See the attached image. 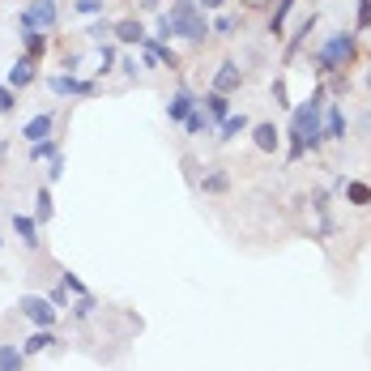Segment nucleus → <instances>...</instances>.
Masks as SVG:
<instances>
[{
  "mask_svg": "<svg viewBox=\"0 0 371 371\" xmlns=\"http://www.w3.org/2000/svg\"><path fill=\"white\" fill-rule=\"evenodd\" d=\"M320 120H325V94H312L307 103L294 111V124H290V158H299L303 150H316L320 141H325V133H320Z\"/></svg>",
  "mask_w": 371,
  "mask_h": 371,
  "instance_id": "f257e3e1",
  "label": "nucleus"
},
{
  "mask_svg": "<svg viewBox=\"0 0 371 371\" xmlns=\"http://www.w3.org/2000/svg\"><path fill=\"white\" fill-rule=\"evenodd\" d=\"M158 35H184V39H205L209 35V26H205V17L196 13V0H175L171 5V13H162V21H158Z\"/></svg>",
  "mask_w": 371,
  "mask_h": 371,
  "instance_id": "f03ea898",
  "label": "nucleus"
},
{
  "mask_svg": "<svg viewBox=\"0 0 371 371\" xmlns=\"http://www.w3.org/2000/svg\"><path fill=\"white\" fill-rule=\"evenodd\" d=\"M350 56H354V35H329L320 47V73H337Z\"/></svg>",
  "mask_w": 371,
  "mask_h": 371,
  "instance_id": "7ed1b4c3",
  "label": "nucleus"
},
{
  "mask_svg": "<svg viewBox=\"0 0 371 371\" xmlns=\"http://www.w3.org/2000/svg\"><path fill=\"white\" fill-rule=\"evenodd\" d=\"M21 26L26 30H52L56 26V5L52 0H30V5L21 9Z\"/></svg>",
  "mask_w": 371,
  "mask_h": 371,
  "instance_id": "20e7f679",
  "label": "nucleus"
},
{
  "mask_svg": "<svg viewBox=\"0 0 371 371\" xmlns=\"http://www.w3.org/2000/svg\"><path fill=\"white\" fill-rule=\"evenodd\" d=\"M21 312L30 316L35 329H52V320H56V307L47 303V299H35V294H26V299H21Z\"/></svg>",
  "mask_w": 371,
  "mask_h": 371,
  "instance_id": "39448f33",
  "label": "nucleus"
},
{
  "mask_svg": "<svg viewBox=\"0 0 371 371\" xmlns=\"http://www.w3.org/2000/svg\"><path fill=\"white\" fill-rule=\"evenodd\" d=\"M320 133H325V141H341L345 137V115L337 103H325V120H320Z\"/></svg>",
  "mask_w": 371,
  "mask_h": 371,
  "instance_id": "423d86ee",
  "label": "nucleus"
},
{
  "mask_svg": "<svg viewBox=\"0 0 371 371\" xmlns=\"http://www.w3.org/2000/svg\"><path fill=\"white\" fill-rule=\"evenodd\" d=\"M47 86H52L56 94H94V86L82 82V77H73V73H56V77L47 82Z\"/></svg>",
  "mask_w": 371,
  "mask_h": 371,
  "instance_id": "0eeeda50",
  "label": "nucleus"
},
{
  "mask_svg": "<svg viewBox=\"0 0 371 371\" xmlns=\"http://www.w3.org/2000/svg\"><path fill=\"white\" fill-rule=\"evenodd\" d=\"M239 82H243V77H239V68H235L231 60L213 73V90H218V94H231V90H239Z\"/></svg>",
  "mask_w": 371,
  "mask_h": 371,
  "instance_id": "6e6552de",
  "label": "nucleus"
},
{
  "mask_svg": "<svg viewBox=\"0 0 371 371\" xmlns=\"http://www.w3.org/2000/svg\"><path fill=\"white\" fill-rule=\"evenodd\" d=\"M192 107H196V98H192L188 90H175V94H171V103H167V115H171V120H188Z\"/></svg>",
  "mask_w": 371,
  "mask_h": 371,
  "instance_id": "1a4fd4ad",
  "label": "nucleus"
},
{
  "mask_svg": "<svg viewBox=\"0 0 371 371\" xmlns=\"http://www.w3.org/2000/svg\"><path fill=\"white\" fill-rule=\"evenodd\" d=\"M30 82H35V60H30V56H21V60L9 68V86L17 90V86H30Z\"/></svg>",
  "mask_w": 371,
  "mask_h": 371,
  "instance_id": "9d476101",
  "label": "nucleus"
},
{
  "mask_svg": "<svg viewBox=\"0 0 371 371\" xmlns=\"http://www.w3.org/2000/svg\"><path fill=\"white\" fill-rule=\"evenodd\" d=\"M13 231L21 235V243H26V247H39V222H35V218L17 213V218H13Z\"/></svg>",
  "mask_w": 371,
  "mask_h": 371,
  "instance_id": "9b49d317",
  "label": "nucleus"
},
{
  "mask_svg": "<svg viewBox=\"0 0 371 371\" xmlns=\"http://www.w3.org/2000/svg\"><path fill=\"white\" fill-rule=\"evenodd\" d=\"M47 133H52V115H35V120H26V129H21V137H26L30 145L47 141Z\"/></svg>",
  "mask_w": 371,
  "mask_h": 371,
  "instance_id": "f8f14e48",
  "label": "nucleus"
},
{
  "mask_svg": "<svg viewBox=\"0 0 371 371\" xmlns=\"http://www.w3.org/2000/svg\"><path fill=\"white\" fill-rule=\"evenodd\" d=\"M252 141H256V150H265V154H274V150H278V129H274V124H256V133H252Z\"/></svg>",
  "mask_w": 371,
  "mask_h": 371,
  "instance_id": "ddd939ff",
  "label": "nucleus"
},
{
  "mask_svg": "<svg viewBox=\"0 0 371 371\" xmlns=\"http://www.w3.org/2000/svg\"><path fill=\"white\" fill-rule=\"evenodd\" d=\"M205 115H209V120H218V124L227 120V115H231V103H227V94H218V90H213V94L205 98Z\"/></svg>",
  "mask_w": 371,
  "mask_h": 371,
  "instance_id": "4468645a",
  "label": "nucleus"
},
{
  "mask_svg": "<svg viewBox=\"0 0 371 371\" xmlns=\"http://www.w3.org/2000/svg\"><path fill=\"white\" fill-rule=\"evenodd\" d=\"M243 129H247V115H243V111H239V115L231 111L227 120H222V124H218V133H222V141H231V137H239Z\"/></svg>",
  "mask_w": 371,
  "mask_h": 371,
  "instance_id": "2eb2a0df",
  "label": "nucleus"
},
{
  "mask_svg": "<svg viewBox=\"0 0 371 371\" xmlns=\"http://www.w3.org/2000/svg\"><path fill=\"white\" fill-rule=\"evenodd\" d=\"M115 39H120V43H145L141 21H120V26H115Z\"/></svg>",
  "mask_w": 371,
  "mask_h": 371,
  "instance_id": "dca6fc26",
  "label": "nucleus"
},
{
  "mask_svg": "<svg viewBox=\"0 0 371 371\" xmlns=\"http://www.w3.org/2000/svg\"><path fill=\"white\" fill-rule=\"evenodd\" d=\"M56 337H52V329H35L30 337H26V354H39V350H47Z\"/></svg>",
  "mask_w": 371,
  "mask_h": 371,
  "instance_id": "f3484780",
  "label": "nucleus"
},
{
  "mask_svg": "<svg viewBox=\"0 0 371 371\" xmlns=\"http://www.w3.org/2000/svg\"><path fill=\"white\" fill-rule=\"evenodd\" d=\"M21 47H26V56H39L43 47H47V39H43L39 30H26V26H21Z\"/></svg>",
  "mask_w": 371,
  "mask_h": 371,
  "instance_id": "a211bd4d",
  "label": "nucleus"
},
{
  "mask_svg": "<svg viewBox=\"0 0 371 371\" xmlns=\"http://www.w3.org/2000/svg\"><path fill=\"white\" fill-rule=\"evenodd\" d=\"M0 371H21V350H13V345H0Z\"/></svg>",
  "mask_w": 371,
  "mask_h": 371,
  "instance_id": "6ab92c4d",
  "label": "nucleus"
},
{
  "mask_svg": "<svg viewBox=\"0 0 371 371\" xmlns=\"http://www.w3.org/2000/svg\"><path fill=\"white\" fill-rule=\"evenodd\" d=\"M184 124H188V133H205V129H209V124H213V120H209L205 111H196V107H192V115H188Z\"/></svg>",
  "mask_w": 371,
  "mask_h": 371,
  "instance_id": "aec40b11",
  "label": "nucleus"
},
{
  "mask_svg": "<svg viewBox=\"0 0 371 371\" xmlns=\"http://www.w3.org/2000/svg\"><path fill=\"white\" fill-rule=\"evenodd\" d=\"M345 196H350V205H367L371 201V188L367 184H350V188H345Z\"/></svg>",
  "mask_w": 371,
  "mask_h": 371,
  "instance_id": "412c9836",
  "label": "nucleus"
},
{
  "mask_svg": "<svg viewBox=\"0 0 371 371\" xmlns=\"http://www.w3.org/2000/svg\"><path fill=\"white\" fill-rule=\"evenodd\" d=\"M227 184H231V180L222 175V171H213V175H205V180H201V188H205V192H227Z\"/></svg>",
  "mask_w": 371,
  "mask_h": 371,
  "instance_id": "4be33fe9",
  "label": "nucleus"
},
{
  "mask_svg": "<svg viewBox=\"0 0 371 371\" xmlns=\"http://www.w3.org/2000/svg\"><path fill=\"white\" fill-rule=\"evenodd\" d=\"M30 158H56V141L47 137V141H35L30 145Z\"/></svg>",
  "mask_w": 371,
  "mask_h": 371,
  "instance_id": "5701e85b",
  "label": "nucleus"
},
{
  "mask_svg": "<svg viewBox=\"0 0 371 371\" xmlns=\"http://www.w3.org/2000/svg\"><path fill=\"white\" fill-rule=\"evenodd\" d=\"M290 5H294V0H278V9H274V21H269V30H282V21H286V13H290Z\"/></svg>",
  "mask_w": 371,
  "mask_h": 371,
  "instance_id": "b1692460",
  "label": "nucleus"
},
{
  "mask_svg": "<svg viewBox=\"0 0 371 371\" xmlns=\"http://www.w3.org/2000/svg\"><path fill=\"white\" fill-rule=\"evenodd\" d=\"M47 218H52V192L39 188V222H47Z\"/></svg>",
  "mask_w": 371,
  "mask_h": 371,
  "instance_id": "393cba45",
  "label": "nucleus"
},
{
  "mask_svg": "<svg viewBox=\"0 0 371 371\" xmlns=\"http://www.w3.org/2000/svg\"><path fill=\"white\" fill-rule=\"evenodd\" d=\"M17 107V98H13V86H0V115L5 111H13Z\"/></svg>",
  "mask_w": 371,
  "mask_h": 371,
  "instance_id": "a878e982",
  "label": "nucleus"
},
{
  "mask_svg": "<svg viewBox=\"0 0 371 371\" xmlns=\"http://www.w3.org/2000/svg\"><path fill=\"white\" fill-rule=\"evenodd\" d=\"M94 307H98V303L90 299V294H77V307H73V312H77V316H90Z\"/></svg>",
  "mask_w": 371,
  "mask_h": 371,
  "instance_id": "bb28decb",
  "label": "nucleus"
},
{
  "mask_svg": "<svg viewBox=\"0 0 371 371\" xmlns=\"http://www.w3.org/2000/svg\"><path fill=\"white\" fill-rule=\"evenodd\" d=\"M77 13H103V0H77Z\"/></svg>",
  "mask_w": 371,
  "mask_h": 371,
  "instance_id": "cd10ccee",
  "label": "nucleus"
},
{
  "mask_svg": "<svg viewBox=\"0 0 371 371\" xmlns=\"http://www.w3.org/2000/svg\"><path fill=\"white\" fill-rule=\"evenodd\" d=\"M60 286H64V290H73V294H86V286H82L77 278H73V274H64V282H60Z\"/></svg>",
  "mask_w": 371,
  "mask_h": 371,
  "instance_id": "c85d7f7f",
  "label": "nucleus"
},
{
  "mask_svg": "<svg viewBox=\"0 0 371 371\" xmlns=\"http://www.w3.org/2000/svg\"><path fill=\"white\" fill-rule=\"evenodd\" d=\"M90 35H94V39H98V43H103V39H107V35H115V30H111V26H107V21H98V26H90Z\"/></svg>",
  "mask_w": 371,
  "mask_h": 371,
  "instance_id": "c756f323",
  "label": "nucleus"
},
{
  "mask_svg": "<svg viewBox=\"0 0 371 371\" xmlns=\"http://www.w3.org/2000/svg\"><path fill=\"white\" fill-rule=\"evenodd\" d=\"M371 21V0H359V26H367Z\"/></svg>",
  "mask_w": 371,
  "mask_h": 371,
  "instance_id": "7c9ffc66",
  "label": "nucleus"
},
{
  "mask_svg": "<svg viewBox=\"0 0 371 371\" xmlns=\"http://www.w3.org/2000/svg\"><path fill=\"white\" fill-rule=\"evenodd\" d=\"M213 30H218V35H231V30H235V21H231V17H218V21H213Z\"/></svg>",
  "mask_w": 371,
  "mask_h": 371,
  "instance_id": "2f4dec72",
  "label": "nucleus"
},
{
  "mask_svg": "<svg viewBox=\"0 0 371 371\" xmlns=\"http://www.w3.org/2000/svg\"><path fill=\"white\" fill-rule=\"evenodd\" d=\"M60 175H64V162H60V154H56V158H52V171H47V180H60Z\"/></svg>",
  "mask_w": 371,
  "mask_h": 371,
  "instance_id": "473e14b6",
  "label": "nucleus"
},
{
  "mask_svg": "<svg viewBox=\"0 0 371 371\" xmlns=\"http://www.w3.org/2000/svg\"><path fill=\"white\" fill-rule=\"evenodd\" d=\"M111 60H115V52H111V47H103V56H98V64H103V68H98V73H107V68H111Z\"/></svg>",
  "mask_w": 371,
  "mask_h": 371,
  "instance_id": "72a5a7b5",
  "label": "nucleus"
},
{
  "mask_svg": "<svg viewBox=\"0 0 371 371\" xmlns=\"http://www.w3.org/2000/svg\"><path fill=\"white\" fill-rule=\"evenodd\" d=\"M274 98H278L282 107H290V103H286V82H274Z\"/></svg>",
  "mask_w": 371,
  "mask_h": 371,
  "instance_id": "f704fd0d",
  "label": "nucleus"
},
{
  "mask_svg": "<svg viewBox=\"0 0 371 371\" xmlns=\"http://www.w3.org/2000/svg\"><path fill=\"white\" fill-rule=\"evenodd\" d=\"M222 5H227V0H205V9H222Z\"/></svg>",
  "mask_w": 371,
  "mask_h": 371,
  "instance_id": "c9c22d12",
  "label": "nucleus"
},
{
  "mask_svg": "<svg viewBox=\"0 0 371 371\" xmlns=\"http://www.w3.org/2000/svg\"><path fill=\"white\" fill-rule=\"evenodd\" d=\"M367 82H371V73H367Z\"/></svg>",
  "mask_w": 371,
  "mask_h": 371,
  "instance_id": "e433bc0d",
  "label": "nucleus"
}]
</instances>
